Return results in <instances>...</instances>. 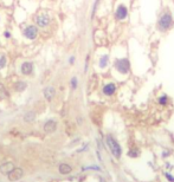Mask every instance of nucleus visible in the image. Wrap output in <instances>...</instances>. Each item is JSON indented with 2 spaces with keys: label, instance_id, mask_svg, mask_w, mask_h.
<instances>
[{
  "label": "nucleus",
  "instance_id": "nucleus-1",
  "mask_svg": "<svg viewBox=\"0 0 174 182\" xmlns=\"http://www.w3.org/2000/svg\"><path fill=\"white\" fill-rule=\"evenodd\" d=\"M174 26V20H173V15L169 10H164L159 18H158V23H156V27L160 32H167Z\"/></svg>",
  "mask_w": 174,
  "mask_h": 182
},
{
  "label": "nucleus",
  "instance_id": "nucleus-2",
  "mask_svg": "<svg viewBox=\"0 0 174 182\" xmlns=\"http://www.w3.org/2000/svg\"><path fill=\"white\" fill-rule=\"evenodd\" d=\"M106 144L109 148V150L111 151L113 156L116 158H120L121 155H122V148H121L120 143L111 136V135H107L106 136Z\"/></svg>",
  "mask_w": 174,
  "mask_h": 182
},
{
  "label": "nucleus",
  "instance_id": "nucleus-3",
  "mask_svg": "<svg viewBox=\"0 0 174 182\" xmlns=\"http://www.w3.org/2000/svg\"><path fill=\"white\" fill-rule=\"evenodd\" d=\"M114 67L115 70L121 75H128L130 71V62L128 58L122 57V58H116L114 62Z\"/></svg>",
  "mask_w": 174,
  "mask_h": 182
},
{
  "label": "nucleus",
  "instance_id": "nucleus-4",
  "mask_svg": "<svg viewBox=\"0 0 174 182\" xmlns=\"http://www.w3.org/2000/svg\"><path fill=\"white\" fill-rule=\"evenodd\" d=\"M23 35L29 40H36L39 35V27L37 25L29 24L23 28Z\"/></svg>",
  "mask_w": 174,
  "mask_h": 182
},
{
  "label": "nucleus",
  "instance_id": "nucleus-5",
  "mask_svg": "<svg viewBox=\"0 0 174 182\" xmlns=\"http://www.w3.org/2000/svg\"><path fill=\"white\" fill-rule=\"evenodd\" d=\"M34 23H36V25L39 28H46L51 23V18H50L49 14L40 13V14L36 15V18H34Z\"/></svg>",
  "mask_w": 174,
  "mask_h": 182
},
{
  "label": "nucleus",
  "instance_id": "nucleus-6",
  "mask_svg": "<svg viewBox=\"0 0 174 182\" xmlns=\"http://www.w3.org/2000/svg\"><path fill=\"white\" fill-rule=\"evenodd\" d=\"M114 15H115V19H116V20H120V22L126 20L127 17H128V7H127L125 4L117 5Z\"/></svg>",
  "mask_w": 174,
  "mask_h": 182
},
{
  "label": "nucleus",
  "instance_id": "nucleus-7",
  "mask_svg": "<svg viewBox=\"0 0 174 182\" xmlns=\"http://www.w3.org/2000/svg\"><path fill=\"white\" fill-rule=\"evenodd\" d=\"M19 71H20V74L24 75V76H31L34 72V64L32 62H29V60L23 62L20 64Z\"/></svg>",
  "mask_w": 174,
  "mask_h": 182
},
{
  "label": "nucleus",
  "instance_id": "nucleus-8",
  "mask_svg": "<svg viewBox=\"0 0 174 182\" xmlns=\"http://www.w3.org/2000/svg\"><path fill=\"white\" fill-rule=\"evenodd\" d=\"M116 90H117V86L115 83L113 82H108L107 84H104L103 88H102V92L104 96H107V97H110L113 95H115L116 92Z\"/></svg>",
  "mask_w": 174,
  "mask_h": 182
},
{
  "label": "nucleus",
  "instance_id": "nucleus-9",
  "mask_svg": "<svg viewBox=\"0 0 174 182\" xmlns=\"http://www.w3.org/2000/svg\"><path fill=\"white\" fill-rule=\"evenodd\" d=\"M23 176H24V170H23L22 168H13V169H12V172H10V173L7 174L8 180H10V181H12V182L20 180Z\"/></svg>",
  "mask_w": 174,
  "mask_h": 182
},
{
  "label": "nucleus",
  "instance_id": "nucleus-10",
  "mask_svg": "<svg viewBox=\"0 0 174 182\" xmlns=\"http://www.w3.org/2000/svg\"><path fill=\"white\" fill-rule=\"evenodd\" d=\"M43 95H44V98L47 102H51L52 99L55 98V96H56V89H55V86H52V85L45 86L43 89Z\"/></svg>",
  "mask_w": 174,
  "mask_h": 182
},
{
  "label": "nucleus",
  "instance_id": "nucleus-11",
  "mask_svg": "<svg viewBox=\"0 0 174 182\" xmlns=\"http://www.w3.org/2000/svg\"><path fill=\"white\" fill-rule=\"evenodd\" d=\"M43 129L46 134H52V133H55L57 130V122L55 119H49L44 123V126H43Z\"/></svg>",
  "mask_w": 174,
  "mask_h": 182
},
{
  "label": "nucleus",
  "instance_id": "nucleus-12",
  "mask_svg": "<svg viewBox=\"0 0 174 182\" xmlns=\"http://www.w3.org/2000/svg\"><path fill=\"white\" fill-rule=\"evenodd\" d=\"M108 66H109V54L104 53L98 58V67L101 70H104V69H107Z\"/></svg>",
  "mask_w": 174,
  "mask_h": 182
},
{
  "label": "nucleus",
  "instance_id": "nucleus-13",
  "mask_svg": "<svg viewBox=\"0 0 174 182\" xmlns=\"http://www.w3.org/2000/svg\"><path fill=\"white\" fill-rule=\"evenodd\" d=\"M58 170L62 175H66V174H70L72 172V167L70 165H68V163H61L58 166Z\"/></svg>",
  "mask_w": 174,
  "mask_h": 182
},
{
  "label": "nucleus",
  "instance_id": "nucleus-14",
  "mask_svg": "<svg viewBox=\"0 0 174 182\" xmlns=\"http://www.w3.org/2000/svg\"><path fill=\"white\" fill-rule=\"evenodd\" d=\"M14 168V165L12 162H5V163H3L1 166H0V172H1L3 174H8L10 172H12V169Z\"/></svg>",
  "mask_w": 174,
  "mask_h": 182
},
{
  "label": "nucleus",
  "instance_id": "nucleus-15",
  "mask_svg": "<svg viewBox=\"0 0 174 182\" xmlns=\"http://www.w3.org/2000/svg\"><path fill=\"white\" fill-rule=\"evenodd\" d=\"M26 88H27V83L25 81H18L14 85V89L17 92H23V91L26 90Z\"/></svg>",
  "mask_w": 174,
  "mask_h": 182
},
{
  "label": "nucleus",
  "instance_id": "nucleus-16",
  "mask_svg": "<svg viewBox=\"0 0 174 182\" xmlns=\"http://www.w3.org/2000/svg\"><path fill=\"white\" fill-rule=\"evenodd\" d=\"M8 96H10V94H8L6 86L3 83H0V99H6V98H8Z\"/></svg>",
  "mask_w": 174,
  "mask_h": 182
},
{
  "label": "nucleus",
  "instance_id": "nucleus-17",
  "mask_svg": "<svg viewBox=\"0 0 174 182\" xmlns=\"http://www.w3.org/2000/svg\"><path fill=\"white\" fill-rule=\"evenodd\" d=\"M34 119H36V113L34 111H32V110H30V111H27L25 115H24V121L25 122H33Z\"/></svg>",
  "mask_w": 174,
  "mask_h": 182
},
{
  "label": "nucleus",
  "instance_id": "nucleus-18",
  "mask_svg": "<svg viewBox=\"0 0 174 182\" xmlns=\"http://www.w3.org/2000/svg\"><path fill=\"white\" fill-rule=\"evenodd\" d=\"M7 66V57L4 53H0V70H4Z\"/></svg>",
  "mask_w": 174,
  "mask_h": 182
},
{
  "label": "nucleus",
  "instance_id": "nucleus-19",
  "mask_svg": "<svg viewBox=\"0 0 174 182\" xmlns=\"http://www.w3.org/2000/svg\"><path fill=\"white\" fill-rule=\"evenodd\" d=\"M70 86H71L72 90H76L78 88V78L76 76L71 77V79H70Z\"/></svg>",
  "mask_w": 174,
  "mask_h": 182
},
{
  "label": "nucleus",
  "instance_id": "nucleus-20",
  "mask_svg": "<svg viewBox=\"0 0 174 182\" xmlns=\"http://www.w3.org/2000/svg\"><path fill=\"white\" fill-rule=\"evenodd\" d=\"M158 102H159L160 105H166V104L168 103V96H167L166 94H165V95H161V96L159 97Z\"/></svg>",
  "mask_w": 174,
  "mask_h": 182
},
{
  "label": "nucleus",
  "instance_id": "nucleus-21",
  "mask_svg": "<svg viewBox=\"0 0 174 182\" xmlns=\"http://www.w3.org/2000/svg\"><path fill=\"white\" fill-rule=\"evenodd\" d=\"M98 1L100 0H95V3L93 5V12H91V19H94V15H95V12H96V7L98 5Z\"/></svg>",
  "mask_w": 174,
  "mask_h": 182
},
{
  "label": "nucleus",
  "instance_id": "nucleus-22",
  "mask_svg": "<svg viewBox=\"0 0 174 182\" xmlns=\"http://www.w3.org/2000/svg\"><path fill=\"white\" fill-rule=\"evenodd\" d=\"M83 170H101V168L97 166H90V167H84Z\"/></svg>",
  "mask_w": 174,
  "mask_h": 182
},
{
  "label": "nucleus",
  "instance_id": "nucleus-23",
  "mask_svg": "<svg viewBox=\"0 0 174 182\" xmlns=\"http://www.w3.org/2000/svg\"><path fill=\"white\" fill-rule=\"evenodd\" d=\"M89 59H90V56L88 54V56H86V58H85V64H84V72H86V71H88V66H89Z\"/></svg>",
  "mask_w": 174,
  "mask_h": 182
},
{
  "label": "nucleus",
  "instance_id": "nucleus-24",
  "mask_svg": "<svg viewBox=\"0 0 174 182\" xmlns=\"http://www.w3.org/2000/svg\"><path fill=\"white\" fill-rule=\"evenodd\" d=\"M75 60H76V57L75 56H70V57H69V59H68V62H69V64H70V65H74L75 64Z\"/></svg>",
  "mask_w": 174,
  "mask_h": 182
},
{
  "label": "nucleus",
  "instance_id": "nucleus-25",
  "mask_svg": "<svg viewBox=\"0 0 174 182\" xmlns=\"http://www.w3.org/2000/svg\"><path fill=\"white\" fill-rule=\"evenodd\" d=\"M165 176H166V179H167L168 181H171V182H174V177H173V176H171V174L166 173V174H165Z\"/></svg>",
  "mask_w": 174,
  "mask_h": 182
},
{
  "label": "nucleus",
  "instance_id": "nucleus-26",
  "mask_svg": "<svg viewBox=\"0 0 174 182\" xmlns=\"http://www.w3.org/2000/svg\"><path fill=\"white\" fill-rule=\"evenodd\" d=\"M4 35H5L6 39H10V38H11V32H10V31H5V32H4Z\"/></svg>",
  "mask_w": 174,
  "mask_h": 182
},
{
  "label": "nucleus",
  "instance_id": "nucleus-27",
  "mask_svg": "<svg viewBox=\"0 0 174 182\" xmlns=\"http://www.w3.org/2000/svg\"><path fill=\"white\" fill-rule=\"evenodd\" d=\"M128 155H129L130 157H136L137 153H135V151H129V153H128Z\"/></svg>",
  "mask_w": 174,
  "mask_h": 182
}]
</instances>
